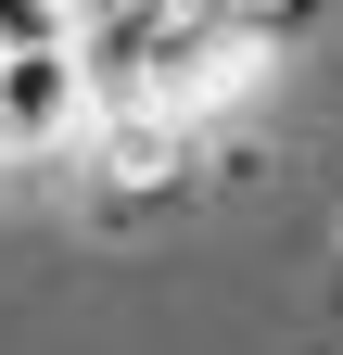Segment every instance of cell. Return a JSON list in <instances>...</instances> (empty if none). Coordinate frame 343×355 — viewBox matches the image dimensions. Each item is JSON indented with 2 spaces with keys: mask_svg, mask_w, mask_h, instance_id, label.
<instances>
[{
  "mask_svg": "<svg viewBox=\"0 0 343 355\" xmlns=\"http://www.w3.org/2000/svg\"><path fill=\"white\" fill-rule=\"evenodd\" d=\"M90 191L127 216V203H165V191H203V127L178 114H90Z\"/></svg>",
  "mask_w": 343,
  "mask_h": 355,
  "instance_id": "cell-1",
  "label": "cell"
},
{
  "mask_svg": "<svg viewBox=\"0 0 343 355\" xmlns=\"http://www.w3.org/2000/svg\"><path fill=\"white\" fill-rule=\"evenodd\" d=\"M90 64L76 51H26V64H0V165H51L90 140Z\"/></svg>",
  "mask_w": 343,
  "mask_h": 355,
  "instance_id": "cell-2",
  "label": "cell"
},
{
  "mask_svg": "<svg viewBox=\"0 0 343 355\" xmlns=\"http://www.w3.org/2000/svg\"><path fill=\"white\" fill-rule=\"evenodd\" d=\"M217 13L254 38V51H292V38H318V13H331V0H217Z\"/></svg>",
  "mask_w": 343,
  "mask_h": 355,
  "instance_id": "cell-3",
  "label": "cell"
}]
</instances>
